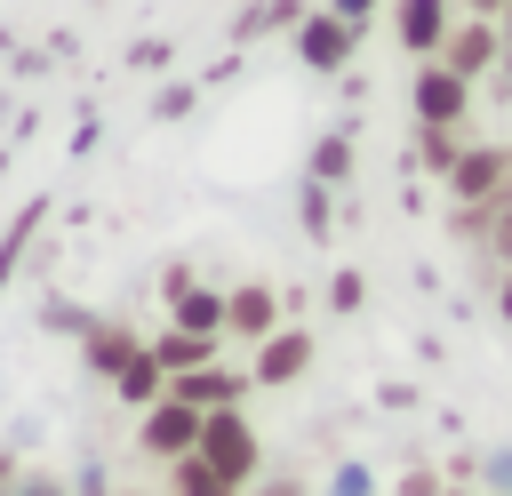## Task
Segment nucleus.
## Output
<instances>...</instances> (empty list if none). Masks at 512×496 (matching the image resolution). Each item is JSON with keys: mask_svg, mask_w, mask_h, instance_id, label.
<instances>
[{"mask_svg": "<svg viewBox=\"0 0 512 496\" xmlns=\"http://www.w3.org/2000/svg\"><path fill=\"white\" fill-rule=\"evenodd\" d=\"M496 32H504V48H512V0H504V8H496Z\"/></svg>", "mask_w": 512, "mask_h": 496, "instance_id": "obj_31", "label": "nucleus"}, {"mask_svg": "<svg viewBox=\"0 0 512 496\" xmlns=\"http://www.w3.org/2000/svg\"><path fill=\"white\" fill-rule=\"evenodd\" d=\"M168 496H248V488H240V480H224V472L192 448V456H176V464H168Z\"/></svg>", "mask_w": 512, "mask_h": 496, "instance_id": "obj_14", "label": "nucleus"}, {"mask_svg": "<svg viewBox=\"0 0 512 496\" xmlns=\"http://www.w3.org/2000/svg\"><path fill=\"white\" fill-rule=\"evenodd\" d=\"M392 496H448V472H432V464H408V472L392 480Z\"/></svg>", "mask_w": 512, "mask_h": 496, "instance_id": "obj_19", "label": "nucleus"}, {"mask_svg": "<svg viewBox=\"0 0 512 496\" xmlns=\"http://www.w3.org/2000/svg\"><path fill=\"white\" fill-rule=\"evenodd\" d=\"M248 496H312V480H304V472H256Z\"/></svg>", "mask_w": 512, "mask_h": 496, "instance_id": "obj_20", "label": "nucleus"}, {"mask_svg": "<svg viewBox=\"0 0 512 496\" xmlns=\"http://www.w3.org/2000/svg\"><path fill=\"white\" fill-rule=\"evenodd\" d=\"M328 8H336V16H352V24H360V32H368V16H376V8H384V0H328Z\"/></svg>", "mask_w": 512, "mask_h": 496, "instance_id": "obj_25", "label": "nucleus"}, {"mask_svg": "<svg viewBox=\"0 0 512 496\" xmlns=\"http://www.w3.org/2000/svg\"><path fill=\"white\" fill-rule=\"evenodd\" d=\"M488 480H496V488L512 496V448H504V456H488Z\"/></svg>", "mask_w": 512, "mask_h": 496, "instance_id": "obj_27", "label": "nucleus"}, {"mask_svg": "<svg viewBox=\"0 0 512 496\" xmlns=\"http://www.w3.org/2000/svg\"><path fill=\"white\" fill-rule=\"evenodd\" d=\"M8 488H16V456L0 448V496H8Z\"/></svg>", "mask_w": 512, "mask_h": 496, "instance_id": "obj_29", "label": "nucleus"}, {"mask_svg": "<svg viewBox=\"0 0 512 496\" xmlns=\"http://www.w3.org/2000/svg\"><path fill=\"white\" fill-rule=\"evenodd\" d=\"M128 496H136V488H128Z\"/></svg>", "mask_w": 512, "mask_h": 496, "instance_id": "obj_33", "label": "nucleus"}, {"mask_svg": "<svg viewBox=\"0 0 512 496\" xmlns=\"http://www.w3.org/2000/svg\"><path fill=\"white\" fill-rule=\"evenodd\" d=\"M312 360H320V336H312L304 320H280V328H272V336L248 352V376H256V392H288V384H296Z\"/></svg>", "mask_w": 512, "mask_h": 496, "instance_id": "obj_3", "label": "nucleus"}, {"mask_svg": "<svg viewBox=\"0 0 512 496\" xmlns=\"http://www.w3.org/2000/svg\"><path fill=\"white\" fill-rule=\"evenodd\" d=\"M456 8H464V16H496L504 0H456Z\"/></svg>", "mask_w": 512, "mask_h": 496, "instance_id": "obj_30", "label": "nucleus"}, {"mask_svg": "<svg viewBox=\"0 0 512 496\" xmlns=\"http://www.w3.org/2000/svg\"><path fill=\"white\" fill-rule=\"evenodd\" d=\"M200 456L224 472V480H256L264 472V440H256V424H248V408H208L200 416Z\"/></svg>", "mask_w": 512, "mask_h": 496, "instance_id": "obj_2", "label": "nucleus"}, {"mask_svg": "<svg viewBox=\"0 0 512 496\" xmlns=\"http://www.w3.org/2000/svg\"><path fill=\"white\" fill-rule=\"evenodd\" d=\"M336 496H368V464H344L336 472Z\"/></svg>", "mask_w": 512, "mask_h": 496, "instance_id": "obj_24", "label": "nucleus"}, {"mask_svg": "<svg viewBox=\"0 0 512 496\" xmlns=\"http://www.w3.org/2000/svg\"><path fill=\"white\" fill-rule=\"evenodd\" d=\"M408 112H416V120H432V128H464V120H472V80H464V72H448L440 56H424V64H416V80H408Z\"/></svg>", "mask_w": 512, "mask_h": 496, "instance_id": "obj_4", "label": "nucleus"}, {"mask_svg": "<svg viewBox=\"0 0 512 496\" xmlns=\"http://www.w3.org/2000/svg\"><path fill=\"white\" fill-rule=\"evenodd\" d=\"M8 496H64V480H56V472H16Z\"/></svg>", "mask_w": 512, "mask_h": 496, "instance_id": "obj_22", "label": "nucleus"}, {"mask_svg": "<svg viewBox=\"0 0 512 496\" xmlns=\"http://www.w3.org/2000/svg\"><path fill=\"white\" fill-rule=\"evenodd\" d=\"M328 224H336V216H328V184H304V232L320 240Z\"/></svg>", "mask_w": 512, "mask_h": 496, "instance_id": "obj_21", "label": "nucleus"}, {"mask_svg": "<svg viewBox=\"0 0 512 496\" xmlns=\"http://www.w3.org/2000/svg\"><path fill=\"white\" fill-rule=\"evenodd\" d=\"M496 56H504V32H496V16H456V24H448V40H440V64H448V72H464L472 88H488Z\"/></svg>", "mask_w": 512, "mask_h": 496, "instance_id": "obj_9", "label": "nucleus"}, {"mask_svg": "<svg viewBox=\"0 0 512 496\" xmlns=\"http://www.w3.org/2000/svg\"><path fill=\"white\" fill-rule=\"evenodd\" d=\"M440 192H448V208H496V200H512V144H464L456 168L440 176Z\"/></svg>", "mask_w": 512, "mask_h": 496, "instance_id": "obj_1", "label": "nucleus"}, {"mask_svg": "<svg viewBox=\"0 0 512 496\" xmlns=\"http://www.w3.org/2000/svg\"><path fill=\"white\" fill-rule=\"evenodd\" d=\"M456 16H464L456 0H392V40L424 64V56H440V40H448Z\"/></svg>", "mask_w": 512, "mask_h": 496, "instance_id": "obj_11", "label": "nucleus"}, {"mask_svg": "<svg viewBox=\"0 0 512 496\" xmlns=\"http://www.w3.org/2000/svg\"><path fill=\"white\" fill-rule=\"evenodd\" d=\"M80 352H88V376H104V384H112V376L144 352V336H136V328H120V320H88V344H80Z\"/></svg>", "mask_w": 512, "mask_h": 496, "instance_id": "obj_12", "label": "nucleus"}, {"mask_svg": "<svg viewBox=\"0 0 512 496\" xmlns=\"http://www.w3.org/2000/svg\"><path fill=\"white\" fill-rule=\"evenodd\" d=\"M288 40H296V64H304V72H344L352 48H360V24L336 16V8H304V24H296Z\"/></svg>", "mask_w": 512, "mask_h": 496, "instance_id": "obj_6", "label": "nucleus"}, {"mask_svg": "<svg viewBox=\"0 0 512 496\" xmlns=\"http://www.w3.org/2000/svg\"><path fill=\"white\" fill-rule=\"evenodd\" d=\"M280 320H288V304H280L272 280H232V288H224V344H248V352H256Z\"/></svg>", "mask_w": 512, "mask_h": 496, "instance_id": "obj_8", "label": "nucleus"}, {"mask_svg": "<svg viewBox=\"0 0 512 496\" xmlns=\"http://www.w3.org/2000/svg\"><path fill=\"white\" fill-rule=\"evenodd\" d=\"M488 80H496V96H504V104H512V48H504V56H496V72H488Z\"/></svg>", "mask_w": 512, "mask_h": 496, "instance_id": "obj_28", "label": "nucleus"}, {"mask_svg": "<svg viewBox=\"0 0 512 496\" xmlns=\"http://www.w3.org/2000/svg\"><path fill=\"white\" fill-rule=\"evenodd\" d=\"M304 176H312V184H328V192H336V184H344V176H352V136H344V128H328V136H320V144H312V160H304Z\"/></svg>", "mask_w": 512, "mask_h": 496, "instance_id": "obj_17", "label": "nucleus"}, {"mask_svg": "<svg viewBox=\"0 0 512 496\" xmlns=\"http://www.w3.org/2000/svg\"><path fill=\"white\" fill-rule=\"evenodd\" d=\"M496 320H504V328H512V264H504V272H496Z\"/></svg>", "mask_w": 512, "mask_h": 496, "instance_id": "obj_26", "label": "nucleus"}, {"mask_svg": "<svg viewBox=\"0 0 512 496\" xmlns=\"http://www.w3.org/2000/svg\"><path fill=\"white\" fill-rule=\"evenodd\" d=\"M168 392H176L184 408H240V400L256 392V376H248V368H232V360L216 352V360H200V368L168 376Z\"/></svg>", "mask_w": 512, "mask_h": 496, "instance_id": "obj_10", "label": "nucleus"}, {"mask_svg": "<svg viewBox=\"0 0 512 496\" xmlns=\"http://www.w3.org/2000/svg\"><path fill=\"white\" fill-rule=\"evenodd\" d=\"M112 392H120L128 408H152V400H168V368L152 360V344H144V352H136V360L112 376Z\"/></svg>", "mask_w": 512, "mask_h": 496, "instance_id": "obj_15", "label": "nucleus"}, {"mask_svg": "<svg viewBox=\"0 0 512 496\" xmlns=\"http://www.w3.org/2000/svg\"><path fill=\"white\" fill-rule=\"evenodd\" d=\"M200 416H208V408H184V400L168 392V400L136 408V448H144L152 464H176V456H192V448H200Z\"/></svg>", "mask_w": 512, "mask_h": 496, "instance_id": "obj_5", "label": "nucleus"}, {"mask_svg": "<svg viewBox=\"0 0 512 496\" xmlns=\"http://www.w3.org/2000/svg\"><path fill=\"white\" fill-rule=\"evenodd\" d=\"M464 144H472L464 128H432V120H416V168H424V176H448Z\"/></svg>", "mask_w": 512, "mask_h": 496, "instance_id": "obj_16", "label": "nucleus"}, {"mask_svg": "<svg viewBox=\"0 0 512 496\" xmlns=\"http://www.w3.org/2000/svg\"><path fill=\"white\" fill-rule=\"evenodd\" d=\"M160 296H168V328H192V336H224V288H216V280H200L192 264H168Z\"/></svg>", "mask_w": 512, "mask_h": 496, "instance_id": "obj_7", "label": "nucleus"}, {"mask_svg": "<svg viewBox=\"0 0 512 496\" xmlns=\"http://www.w3.org/2000/svg\"><path fill=\"white\" fill-rule=\"evenodd\" d=\"M480 256H488V272H504V264H512V200L488 216V240H480Z\"/></svg>", "mask_w": 512, "mask_h": 496, "instance_id": "obj_18", "label": "nucleus"}, {"mask_svg": "<svg viewBox=\"0 0 512 496\" xmlns=\"http://www.w3.org/2000/svg\"><path fill=\"white\" fill-rule=\"evenodd\" d=\"M328 304H336V312H360V272H336V288H328Z\"/></svg>", "mask_w": 512, "mask_h": 496, "instance_id": "obj_23", "label": "nucleus"}, {"mask_svg": "<svg viewBox=\"0 0 512 496\" xmlns=\"http://www.w3.org/2000/svg\"><path fill=\"white\" fill-rule=\"evenodd\" d=\"M144 344H152V360H160L168 376H184V368H200V360L224 352V336H192V328H160V336H144Z\"/></svg>", "mask_w": 512, "mask_h": 496, "instance_id": "obj_13", "label": "nucleus"}, {"mask_svg": "<svg viewBox=\"0 0 512 496\" xmlns=\"http://www.w3.org/2000/svg\"><path fill=\"white\" fill-rule=\"evenodd\" d=\"M448 496H472V480H448Z\"/></svg>", "mask_w": 512, "mask_h": 496, "instance_id": "obj_32", "label": "nucleus"}]
</instances>
